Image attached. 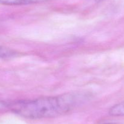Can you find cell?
Listing matches in <instances>:
<instances>
[{"mask_svg": "<svg viewBox=\"0 0 124 124\" xmlns=\"http://www.w3.org/2000/svg\"><path fill=\"white\" fill-rule=\"evenodd\" d=\"M85 100L82 94L68 93L57 96L44 97L12 104L13 111L29 119L53 117L67 113Z\"/></svg>", "mask_w": 124, "mask_h": 124, "instance_id": "1", "label": "cell"}, {"mask_svg": "<svg viewBox=\"0 0 124 124\" xmlns=\"http://www.w3.org/2000/svg\"><path fill=\"white\" fill-rule=\"evenodd\" d=\"M50 0H0V4L9 6L30 4L40 3Z\"/></svg>", "mask_w": 124, "mask_h": 124, "instance_id": "2", "label": "cell"}, {"mask_svg": "<svg viewBox=\"0 0 124 124\" xmlns=\"http://www.w3.org/2000/svg\"><path fill=\"white\" fill-rule=\"evenodd\" d=\"M109 113L113 116H124V100L113 106L110 109Z\"/></svg>", "mask_w": 124, "mask_h": 124, "instance_id": "3", "label": "cell"}, {"mask_svg": "<svg viewBox=\"0 0 124 124\" xmlns=\"http://www.w3.org/2000/svg\"><path fill=\"white\" fill-rule=\"evenodd\" d=\"M15 52L10 49L0 46V58L10 57L14 55Z\"/></svg>", "mask_w": 124, "mask_h": 124, "instance_id": "4", "label": "cell"}, {"mask_svg": "<svg viewBox=\"0 0 124 124\" xmlns=\"http://www.w3.org/2000/svg\"></svg>", "mask_w": 124, "mask_h": 124, "instance_id": "5", "label": "cell"}]
</instances>
